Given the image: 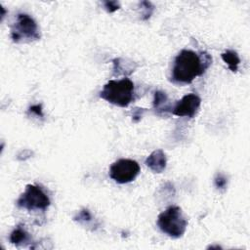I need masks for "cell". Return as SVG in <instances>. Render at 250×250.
<instances>
[{
    "mask_svg": "<svg viewBox=\"0 0 250 250\" xmlns=\"http://www.w3.org/2000/svg\"><path fill=\"white\" fill-rule=\"evenodd\" d=\"M212 58L207 52L182 50L174 60L171 80L180 85L191 83L195 77L202 75L210 66Z\"/></svg>",
    "mask_w": 250,
    "mask_h": 250,
    "instance_id": "cell-1",
    "label": "cell"
},
{
    "mask_svg": "<svg viewBox=\"0 0 250 250\" xmlns=\"http://www.w3.org/2000/svg\"><path fill=\"white\" fill-rule=\"evenodd\" d=\"M134 83L129 78L109 80L100 92V98L117 106L126 107L134 101Z\"/></svg>",
    "mask_w": 250,
    "mask_h": 250,
    "instance_id": "cell-2",
    "label": "cell"
},
{
    "mask_svg": "<svg viewBox=\"0 0 250 250\" xmlns=\"http://www.w3.org/2000/svg\"><path fill=\"white\" fill-rule=\"evenodd\" d=\"M157 226L160 230L173 238H179L185 233L188 221L184 217L182 209L179 206H169L160 213L157 218Z\"/></svg>",
    "mask_w": 250,
    "mask_h": 250,
    "instance_id": "cell-3",
    "label": "cell"
},
{
    "mask_svg": "<svg viewBox=\"0 0 250 250\" xmlns=\"http://www.w3.org/2000/svg\"><path fill=\"white\" fill-rule=\"evenodd\" d=\"M50 198L43 188L36 185H27L23 193L17 200V205L30 211L45 210L50 205Z\"/></svg>",
    "mask_w": 250,
    "mask_h": 250,
    "instance_id": "cell-4",
    "label": "cell"
},
{
    "mask_svg": "<svg viewBox=\"0 0 250 250\" xmlns=\"http://www.w3.org/2000/svg\"><path fill=\"white\" fill-rule=\"evenodd\" d=\"M11 37L14 42L23 40H37L40 38L38 26L35 21L27 14H19L17 21L11 29Z\"/></svg>",
    "mask_w": 250,
    "mask_h": 250,
    "instance_id": "cell-5",
    "label": "cell"
},
{
    "mask_svg": "<svg viewBox=\"0 0 250 250\" xmlns=\"http://www.w3.org/2000/svg\"><path fill=\"white\" fill-rule=\"evenodd\" d=\"M140 170V165L137 161L121 158L111 164L109 168V177L118 184H127L136 179Z\"/></svg>",
    "mask_w": 250,
    "mask_h": 250,
    "instance_id": "cell-6",
    "label": "cell"
},
{
    "mask_svg": "<svg viewBox=\"0 0 250 250\" xmlns=\"http://www.w3.org/2000/svg\"><path fill=\"white\" fill-rule=\"evenodd\" d=\"M201 104V99L196 94H188L177 102L172 108V113L177 116L194 117Z\"/></svg>",
    "mask_w": 250,
    "mask_h": 250,
    "instance_id": "cell-7",
    "label": "cell"
},
{
    "mask_svg": "<svg viewBox=\"0 0 250 250\" xmlns=\"http://www.w3.org/2000/svg\"><path fill=\"white\" fill-rule=\"evenodd\" d=\"M146 166L154 173H162L166 168V156L163 150H153L146 159Z\"/></svg>",
    "mask_w": 250,
    "mask_h": 250,
    "instance_id": "cell-8",
    "label": "cell"
},
{
    "mask_svg": "<svg viewBox=\"0 0 250 250\" xmlns=\"http://www.w3.org/2000/svg\"><path fill=\"white\" fill-rule=\"evenodd\" d=\"M10 242L17 246L25 245L31 241V237L29 233L25 230L22 226H18L10 234Z\"/></svg>",
    "mask_w": 250,
    "mask_h": 250,
    "instance_id": "cell-9",
    "label": "cell"
},
{
    "mask_svg": "<svg viewBox=\"0 0 250 250\" xmlns=\"http://www.w3.org/2000/svg\"><path fill=\"white\" fill-rule=\"evenodd\" d=\"M153 107L157 113L161 112H171L172 107L168 103L167 95L162 91H156L154 93Z\"/></svg>",
    "mask_w": 250,
    "mask_h": 250,
    "instance_id": "cell-10",
    "label": "cell"
},
{
    "mask_svg": "<svg viewBox=\"0 0 250 250\" xmlns=\"http://www.w3.org/2000/svg\"><path fill=\"white\" fill-rule=\"evenodd\" d=\"M223 61L228 64L229 68L232 72H236L238 69V64L240 62V59L237 53L233 50H227L221 55Z\"/></svg>",
    "mask_w": 250,
    "mask_h": 250,
    "instance_id": "cell-11",
    "label": "cell"
},
{
    "mask_svg": "<svg viewBox=\"0 0 250 250\" xmlns=\"http://www.w3.org/2000/svg\"><path fill=\"white\" fill-rule=\"evenodd\" d=\"M91 219H92V216H91L90 212H89L87 209L81 210V211L79 212V214L74 217V220H75V221H78V222H80V223H82L83 221L89 222V221H91Z\"/></svg>",
    "mask_w": 250,
    "mask_h": 250,
    "instance_id": "cell-12",
    "label": "cell"
},
{
    "mask_svg": "<svg viewBox=\"0 0 250 250\" xmlns=\"http://www.w3.org/2000/svg\"><path fill=\"white\" fill-rule=\"evenodd\" d=\"M215 186L218 188H225L227 186V179L222 174H217L215 178Z\"/></svg>",
    "mask_w": 250,
    "mask_h": 250,
    "instance_id": "cell-13",
    "label": "cell"
},
{
    "mask_svg": "<svg viewBox=\"0 0 250 250\" xmlns=\"http://www.w3.org/2000/svg\"><path fill=\"white\" fill-rule=\"evenodd\" d=\"M104 5L105 10H106L108 13L115 12L116 10L119 9V4H118V2H116V1H106V2H104Z\"/></svg>",
    "mask_w": 250,
    "mask_h": 250,
    "instance_id": "cell-14",
    "label": "cell"
},
{
    "mask_svg": "<svg viewBox=\"0 0 250 250\" xmlns=\"http://www.w3.org/2000/svg\"><path fill=\"white\" fill-rule=\"evenodd\" d=\"M29 111L35 113L38 116H43L42 113V108H41V104H36V105H32L29 107Z\"/></svg>",
    "mask_w": 250,
    "mask_h": 250,
    "instance_id": "cell-15",
    "label": "cell"
}]
</instances>
